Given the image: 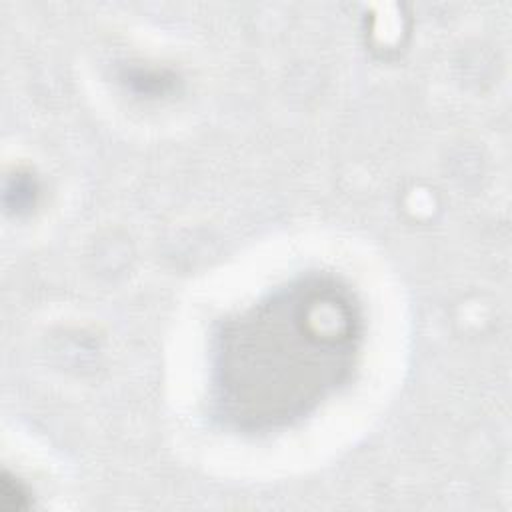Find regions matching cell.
<instances>
[{
  "mask_svg": "<svg viewBox=\"0 0 512 512\" xmlns=\"http://www.w3.org/2000/svg\"><path fill=\"white\" fill-rule=\"evenodd\" d=\"M364 314L348 284L310 272L272 288L216 330L210 390L236 432H274L310 416L358 366Z\"/></svg>",
  "mask_w": 512,
  "mask_h": 512,
  "instance_id": "obj_1",
  "label": "cell"
}]
</instances>
